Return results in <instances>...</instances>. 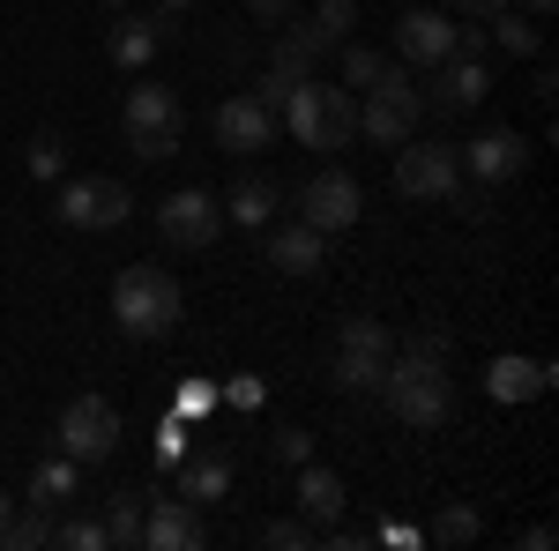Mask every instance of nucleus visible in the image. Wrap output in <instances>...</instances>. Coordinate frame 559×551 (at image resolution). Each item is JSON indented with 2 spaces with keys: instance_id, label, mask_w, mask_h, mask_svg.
Masks as SVG:
<instances>
[{
  "instance_id": "obj_1",
  "label": "nucleus",
  "mask_w": 559,
  "mask_h": 551,
  "mask_svg": "<svg viewBox=\"0 0 559 551\" xmlns=\"http://www.w3.org/2000/svg\"><path fill=\"white\" fill-rule=\"evenodd\" d=\"M381 403L395 410L403 424H448L455 410V381H448V336H411L395 343V358H388V381H381Z\"/></svg>"
},
{
  "instance_id": "obj_2",
  "label": "nucleus",
  "mask_w": 559,
  "mask_h": 551,
  "mask_svg": "<svg viewBox=\"0 0 559 551\" xmlns=\"http://www.w3.org/2000/svg\"><path fill=\"white\" fill-rule=\"evenodd\" d=\"M179 313H187V298H179V284L157 261H128V268L112 276V321H120V336L165 343L179 328Z\"/></svg>"
},
{
  "instance_id": "obj_3",
  "label": "nucleus",
  "mask_w": 559,
  "mask_h": 551,
  "mask_svg": "<svg viewBox=\"0 0 559 551\" xmlns=\"http://www.w3.org/2000/svg\"><path fill=\"white\" fill-rule=\"evenodd\" d=\"M284 134L299 142V149H344L350 134H358V97L350 89H336V83H292V97H284Z\"/></svg>"
},
{
  "instance_id": "obj_4",
  "label": "nucleus",
  "mask_w": 559,
  "mask_h": 551,
  "mask_svg": "<svg viewBox=\"0 0 559 551\" xmlns=\"http://www.w3.org/2000/svg\"><path fill=\"white\" fill-rule=\"evenodd\" d=\"M120 134H128V149L142 165H165V157H179L187 112H179V97L165 83H134L128 105H120Z\"/></svg>"
},
{
  "instance_id": "obj_5",
  "label": "nucleus",
  "mask_w": 559,
  "mask_h": 551,
  "mask_svg": "<svg viewBox=\"0 0 559 551\" xmlns=\"http://www.w3.org/2000/svg\"><path fill=\"white\" fill-rule=\"evenodd\" d=\"M418 120H426V89L411 83L403 68H388L381 83L366 89V105H358V134H366V142H388V149L411 142Z\"/></svg>"
},
{
  "instance_id": "obj_6",
  "label": "nucleus",
  "mask_w": 559,
  "mask_h": 551,
  "mask_svg": "<svg viewBox=\"0 0 559 551\" xmlns=\"http://www.w3.org/2000/svg\"><path fill=\"white\" fill-rule=\"evenodd\" d=\"M52 216L68 224V231H120L134 216V194L120 179H60V194H52Z\"/></svg>"
},
{
  "instance_id": "obj_7",
  "label": "nucleus",
  "mask_w": 559,
  "mask_h": 551,
  "mask_svg": "<svg viewBox=\"0 0 559 551\" xmlns=\"http://www.w3.org/2000/svg\"><path fill=\"white\" fill-rule=\"evenodd\" d=\"M60 455H75V463H112L120 455V403H105V395H75L68 410H60Z\"/></svg>"
},
{
  "instance_id": "obj_8",
  "label": "nucleus",
  "mask_w": 559,
  "mask_h": 551,
  "mask_svg": "<svg viewBox=\"0 0 559 551\" xmlns=\"http://www.w3.org/2000/svg\"><path fill=\"white\" fill-rule=\"evenodd\" d=\"M358 216H366V187H358L344 165H321V171H313V179L299 187V224H313L321 239L350 231Z\"/></svg>"
},
{
  "instance_id": "obj_9",
  "label": "nucleus",
  "mask_w": 559,
  "mask_h": 551,
  "mask_svg": "<svg viewBox=\"0 0 559 551\" xmlns=\"http://www.w3.org/2000/svg\"><path fill=\"white\" fill-rule=\"evenodd\" d=\"M395 187L411 194V202H448L455 187H463V157L448 149V142H395Z\"/></svg>"
},
{
  "instance_id": "obj_10",
  "label": "nucleus",
  "mask_w": 559,
  "mask_h": 551,
  "mask_svg": "<svg viewBox=\"0 0 559 551\" xmlns=\"http://www.w3.org/2000/svg\"><path fill=\"white\" fill-rule=\"evenodd\" d=\"M157 231L173 239L179 254H202V247H216V231H224V202H216L210 187H179V194L157 202Z\"/></svg>"
},
{
  "instance_id": "obj_11",
  "label": "nucleus",
  "mask_w": 559,
  "mask_h": 551,
  "mask_svg": "<svg viewBox=\"0 0 559 551\" xmlns=\"http://www.w3.org/2000/svg\"><path fill=\"white\" fill-rule=\"evenodd\" d=\"M522 165H530V142H522L515 128H485V134H471L463 142V179L471 187H508V179H522Z\"/></svg>"
},
{
  "instance_id": "obj_12",
  "label": "nucleus",
  "mask_w": 559,
  "mask_h": 551,
  "mask_svg": "<svg viewBox=\"0 0 559 551\" xmlns=\"http://www.w3.org/2000/svg\"><path fill=\"white\" fill-rule=\"evenodd\" d=\"M210 128H216V142H224V149L254 157V149H269V142H276V112L261 105L254 89H239V97H224V105L210 112Z\"/></svg>"
},
{
  "instance_id": "obj_13",
  "label": "nucleus",
  "mask_w": 559,
  "mask_h": 551,
  "mask_svg": "<svg viewBox=\"0 0 559 551\" xmlns=\"http://www.w3.org/2000/svg\"><path fill=\"white\" fill-rule=\"evenodd\" d=\"M448 52H455V15L403 8V23H395V60H403V68H440Z\"/></svg>"
},
{
  "instance_id": "obj_14",
  "label": "nucleus",
  "mask_w": 559,
  "mask_h": 551,
  "mask_svg": "<svg viewBox=\"0 0 559 551\" xmlns=\"http://www.w3.org/2000/svg\"><path fill=\"white\" fill-rule=\"evenodd\" d=\"M210 544V529H202V507L194 500H157V507H142V551H202Z\"/></svg>"
},
{
  "instance_id": "obj_15",
  "label": "nucleus",
  "mask_w": 559,
  "mask_h": 551,
  "mask_svg": "<svg viewBox=\"0 0 559 551\" xmlns=\"http://www.w3.org/2000/svg\"><path fill=\"white\" fill-rule=\"evenodd\" d=\"M485 97H492V75H485V60H463V52H448V60H440V83H432L426 105H440V112L455 120V112H477Z\"/></svg>"
},
{
  "instance_id": "obj_16",
  "label": "nucleus",
  "mask_w": 559,
  "mask_h": 551,
  "mask_svg": "<svg viewBox=\"0 0 559 551\" xmlns=\"http://www.w3.org/2000/svg\"><path fill=\"white\" fill-rule=\"evenodd\" d=\"M269 268L306 284V276H321V268H329V239H321L313 224H276V231H269Z\"/></svg>"
},
{
  "instance_id": "obj_17",
  "label": "nucleus",
  "mask_w": 559,
  "mask_h": 551,
  "mask_svg": "<svg viewBox=\"0 0 559 551\" xmlns=\"http://www.w3.org/2000/svg\"><path fill=\"white\" fill-rule=\"evenodd\" d=\"M485 387H492V403H537L552 387V366L545 358H492L485 366Z\"/></svg>"
},
{
  "instance_id": "obj_18",
  "label": "nucleus",
  "mask_w": 559,
  "mask_h": 551,
  "mask_svg": "<svg viewBox=\"0 0 559 551\" xmlns=\"http://www.w3.org/2000/svg\"><path fill=\"white\" fill-rule=\"evenodd\" d=\"M157 45H165V23H157V15H120L112 38H105V52H112V68L142 75V68L157 60Z\"/></svg>"
},
{
  "instance_id": "obj_19",
  "label": "nucleus",
  "mask_w": 559,
  "mask_h": 551,
  "mask_svg": "<svg viewBox=\"0 0 559 551\" xmlns=\"http://www.w3.org/2000/svg\"><path fill=\"white\" fill-rule=\"evenodd\" d=\"M299 514L313 529H336L344 522V477L329 463H299Z\"/></svg>"
},
{
  "instance_id": "obj_20",
  "label": "nucleus",
  "mask_w": 559,
  "mask_h": 551,
  "mask_svg": "<svg viewBox=\"0 0 559 551\" xmlns=\"http://www.w3.org/2000/svg\"><path fill=\"white\" fill-rule=\"evenodd\" d=\"M321 52H329V38H321L313 23H284L276 45H269V68H276V75H292V83H306V75L321 68Z\"/></svg>"
},
{
  "instance_id": "obj_21",
  "label": "nucleus",
  "mask_w": 559,
  "mask_h": 551,
  "mask_svg": "<svg viewBox=\"0 0 559 551\" xmlns=\"http://www.w3.org/2000/svg\"><path fill=\"white\" fill-rule=\"evenodd\" d=\"M276 179H261V171H247V179H231L224 187V224H247V231H261L269 216H276Z\"/></svg>"
},
{
  "instance_id": "obj_22",
  "label": "nucleus",
  "mask_w": 559,
  "mask_h": 551,
  "mask_svg": "<svg viewBox=\"0 0 559 551\" xmlns=\"http://www.w3.org/2000/svg\"><path fill=\"white\" fill-rule=\"evenodd\" d=\"M173 492L194 500V507H210V500L231 492V463H216V455H179L173 463Z\"/></svg>"
},
{
  "instance_id": "obj_23",
  "label": "nucleus",
  "mask_w": 559,
  "mask_h": 551,
  "mask_svg": "<svg viewBox=\"0 0 559 551\" xmlns=\"http://www.w3.org/2000/svg\"><path fill=\"white\" fill-rule=\"evenodd\" d=\"M75 484H83V463H75V455H45V463L31 469V500H38V507H68Z\"/></svg>"
},
{
  "instance_id": "obj_24",
  "label": "nucleus",
  "mask_w": 559,
  "mask_h": 551,
  "mask_svg": "<svg viewBox=\"0 0 559 551\" xmlns=\"http://www.w3.org/2000/svg\"><path fill=\"white\" fill-rule=\"evenodd\" d=\"M329 373H336L344 395H381L388 358H373V350H329Z\"/></svg>"
},
{
  "instance_id": "obj_25",
  "label": "nucleus",
  "mask_w": 559,
  "mask_h": 551,
  "mask_svg": "<svg viewBox=\"0 0 559 551\" xmlns=\"http://www.w3.org/2000/svg\"><path fill=\"white\" fill-rule=\"evenodd\" d=\"M336 350H373V358H395V328L373 321V313H344L336 321Z\"/></svg>"
},
{
  "instance_id": "obj_26",
  "label": "nucleus",
  "mask_w": 559,
  "mask_h": 551,
  "mask_svg": "<svg viewBox=\"0 0 559 551\" xmlns=\"http://www.w3.org/2000/svg\"><path fill=\"white\" fill-rule=\"evenodd\" d=\"M0 544H8V551H38V544H52V507H38V500H31L23 514H8V522H0Z\"/></svg>"
},
{
  "instance_id": "obj_27",
  "label": "nucleus",
  "mask_w": 559,
  "mask_h": 551,
  "mask_svg": "<svg viewBox=\"0 0 559 551\" xmlns=\"http://www.w3.org/2000/svg\"><path fill=\"white\" fill-rule=\"evenodd\" d=\"M485 23H492V31H485V38L500 45V52H508V60H530V52H537V45H545V31H537V23H515V15H508V8H500V15H485Z\"/></svg>"
},
{
  "instance_id": "obj_28",
  "label": "nucleus",
  "mask_w": 559,
  "mask_h": 551,
  "mask_svg": "<svg viewBox=\"0 0 559 551\" xmlns=\"http://www.w3.org/2000/svg\"><path fill=\"white\" fill-rule=\"evenodd\" d=\"M477 507H463V500H448V507L432 514V529H426V544H477Z\"/></svg>"
},
{
  "instance_id": "obj_29",
  "label": "nucleus",
  "mask_w": 559,
  "mask_h": 551,
  "mask_svg": "<svg viewBox=\"0 0 559 551\" xmlns=\"http://www.w3.org/2000/svg\"><path fill=\"white\" fill-rule=\"evenodd\" d=\"M105 537H112V551L142 544V492H112V507H105Z\"/></svg>"
},
{
  "instance_id": "obj_30",
  "label": "nucleus",
  "mask_w": 559,
  "mask_h": 551,
  "mask_svg": "<svg viewBox=\"0 0 559 551\" xmlns=\"http://www.w3.org/2000/svg\"><path fill=\"white\" fill-rule=\"evenodd\" d=\"M23 165H31L38 187H60V179H68V142H60V134H38V142L23 149Z\"/></svg>"
},
{
  "instance_id": "obj_31",
  "label": "nucleus",
  "mask_w": 559,
  "mask_h": 551,
  "mask_svg": "<svg viewBox=\"0 0 559 551\" xmlns=\"http://www.w3.org/2000/svg\"><path fill=\"white\" fill-rule=\"evenodd\" d=\"M261 544L269 551H306V544H321V529H313L306 514H276V522L261 529Z\"/></svg>"
},
{
  "instance_id": "obj_32",
  "label": "nucleus",
  "mask_w": 559,
  "mask_h": 551,
  "mask_svg": "<svg viewBox=\"0 0 559 551\" xmlns=\"http://www.w3.org/2000/svg\"><path fill=\"white\" fill-rule=\"evenodd\" d=\"M388 68H395V60H388V52H373V45H350V52H344V83L350 89H373Z\"/></svg>"
},
{
  "instance_id": "obj_33",
  "label": "nucleus",
  "mask_w": 559,
  "mask_h": 551,
  "mask_svg": "<svg viewBox=\"0 0 559 551\" xmlns=\"http://www.w3.org/2000/svg\"><path fill=\"white\" fill-rule=\"evenodd\" d=\"M52 544H68V551H112V537H105V522H97V514H75L68 529H52Z\"/></svg>"
},
{
  "instance_id": "obj_34",
  "label": "nucleus",
  "mask_w": 559,
  "mask_h": 551,
  "mask_svg": "<svg viewBox=\"0 0 559 551\" xmlns=\"http://www.w3.org/2000/svg\"><path fill=\"white\" fill-rule=\"evenodd\" d=\"M350 23H358V0H321V8H313V31H321L329 45L344 38Z\"/></svg>"
},
{
  "instance_id": "obj_35",
  "label": "nucleus",
  "mask_w": 559,
  "mask_h": 551,
  "mask_svg": "<svg viewBox=\"0 0 559 551\" xmlns=\"http://www.w3.org/2000/svg\"><path fill=\"white\" fill-rule=\"evenodd\" d=\"M269 447H276V463H313V432H306V424H276V440H269Z\"/></svg>"
},
{
  "instance_id": "obj_36",
  "label": "nucleus",
  "mask_w": 559,
  "mask_h": 551,
  "mask_svg": "<svg viewBox=\"0 0 559 551\" xmlns=\"http://www.w3.org/2000/svg\"><path fill=\"white\" fill-rule=\"evenodd\" d=\"M173 410H179V418H210V410H216V387L210 381H187L173 395Z\"/></svg>"
},
{
  "instance_id": "obj_37",
  "label": "nucleus",
  "mask_w": 559,
  "mask_h": 551,
  "mask_svg": "<svg viewBox=\"0 0 559 551\" xmlns=\"http://www.w3.org/2000/svg\"><path fill=\"white\" fill-rule=\"evenodd\" d=\"M179 455H187V418H179V410H173V418L157 424V463L173 469V463H179Z\"/></svg>"
},
{
  "instance_id": "obj_38",
  "label": "nucleus",
  "mask_w": 559,
  "mask_h": 551,
  "mask_svg": "<svg viewBox=\"0 0 559 551\" xmlns=\"http://www.w3.org/2000/svg\"><path fill=\"white\" fill-rule=\"evenodd\" d=\"M254 97L269 105V112H284V97H292V75H276V68H269V75L254 83Z\"/></svg>"
},
{
  "instance_id": "obj_39",
  "label": "nucleus",
  "mask_w": 559,
  "mask_h": 551,
  "mask_svg": "<svg viewBox=\"0 0 559 551\" xmlns=\"http://www.w3.org/2000/svg\"><path fill=\"white\" fill-rule=\"evenodd\" d=\"M485 31H477V23H455V52H463V60H485Z\"/></svg>"
},
{
  "instance_id": "obj_40",
  "label": "nucleus",
  "mask_w": 559,
  "mask_h": 551,
  "mask_svg": "<svg viewBox=\"0 0 559 551\" xmlns=\"http://www.w3.org/2000/svg\"><path fill=\"white\" fill-rule=\"evenodd\" d=\"M292 8H299V0H247L254 23H292Z\"/></svg>"
},
{
  "instance_id": "obj_41",
  "label": "nucleus",
  "mask_w": 559,
  "mask_h": 551,
  "mask_svg": "<svg viewBox=\"0 0 559 551\" xmlns=\"http://www.w3.org/2000/svg\"><path fill=\"white\" fill-rule=\"evenodd\" d=\"M224 403H239V410H254V403H261V381H254V373H239V381L224 387Z\"/></svg>"
},
{
  "instance_id": "obj_42",
  "label": "nucleus",
  "mask_w": 559,
  "mask_h": 551,
  "mask_svg": "<svg viewBox=\"0 0 559 551\" xmlns=\"http://www.w3.org/2000/svg\"><path fill=\"white\" fill-rule=\"evenodd\" d=\"M455 8H463V15H500L508 0H455Z\"/></svg>"
},
{
  "instance_id": "obj_43",
  "label": "nucleus",
  "mask_w": 559,
  "mask_h": 551,
  "mask_svg": "<svg viewBox=\"0 0 559 551\" xmlns=\"http://www.w3.org/2000/svg\"><path fill=\"white\" fill-rule=\"evenodd\" d=\"M522 8H530V15H552V8H559V0H522Z\"/></svg>"
},
{
  "instance_id": "obj_44",
  "label": "nucleus",
  "mask_w": 559,
  "mask_h": 551,
  "mask_svg": "<svg viewBox=\"0 0 559 551\" xmlns=\"http://www.w3.org/2000/svg\"><path fill=\"white\" fill-rule=\"evenodd\" d=\"M8 507H15V500H8V492H0V522H8Z\"/></svg>"
},
{
  "instance_id": "obj_45",
  "label": "nucleus",
  "mask_w": 559,
  "mask_h": 551,
  "mask_svg": "<svg viewBox=\"0 0 559 551\" xmlns=\"http://www.w3.org/2000/svg\"><path fill=\"white\" fill-rule=\"evenodd\" d=\"M165 8H194V0H165Z\"/></svg>"
},
{
  "instance_id": "obj_46",
  "label": "nucleus",
  "mask_w": 559,
  "mask_h": 551,
  "mask_svg": "<svg viewBox=\"0 0 559 551\" xmlns=\"http://www.w3.org/2000/svg\"><path fill=\"white\" fill-rule=\"evenodd\" d=\"M105 8H128V0H105Z\"/></svg>"
}]
</instances>
